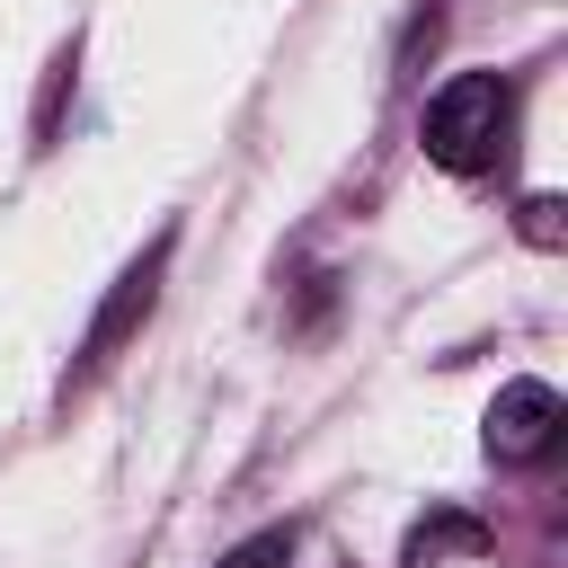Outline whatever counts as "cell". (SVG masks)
Masks as SVG:
<instances>
[{
	"instance_id": "obj_1",
	"label": "cell",
	"mask_w": 568,
	"mask_h": 568,
	"mask_svg": "<svg viewBox=\"0 0 568 568\" xmlns=\"http://www.w3.org/2000/svg\"><path fill=\"white\" fill-rule=\"evenodd\" d=\"M506 124H515V89H506L497 71H453V80L426 98L417 142H426V160H435V169L479 178V169L506 151Z\"/></svg>"
},
{
	"instance_id": "obj_5",
	"label": "cell",
	"mask_w": 568,
	"mask_h": 568,
	"mask_svg": "<svg viewBox=\"0 0 568 568\" xmlns=\"http://www.w3.org/2000/svg\"><path fill=\"white\" fill-rule=\"evenodd\" d=\"M515 213H524V240L532 248H559V195H524Z\"/></svg>"
},
{
	"instance_id": "obj_4",
	"label": "cell",
	"mask_w": 568,
	"mask_h": 568,
	"mask_svg": "<svg viewBox=\"0 0 568 568\" xmlns=\"http://www.w3.org/2000/svg\"><path fill=\"white\" fill-rule=\"evenodd\" d=\"M222 568H293V532H248Z\"/></svg>"
},
{
	"instance_id": "obj_2",
	"label": "cell",
	"mask_w": 568,
	"mask_h": 568,
	"mask_svg": "<svg viewBox=\"0 0 568 568\" xmlns=\"http://www.w3.org/2000/svg\"><path fill=\"white\" fill-rule=\"evenodd\" d=\"M169 248H178V231H160L124 275H115V293H106V311L89 320V337H80V373H106L115 364V346L151 320V302H160V275H169Z\"/></svg>"
},
{
	"instance_id": "obj_3",
	"label": "cell",
	"mask_w": 568,
	"mask_h": 568,
	"mask_svg": "<svg viewBox=\"0 0 568 568\" xmlns=\"http://www.w3.org/2000/svg\"><path fill=\"white\" fill-rule=\"evenodd\" d=\"M559 426H568V408L550 382H506L488 408V462H541L559 444Z\"/></svg>"
}]
</instances>
